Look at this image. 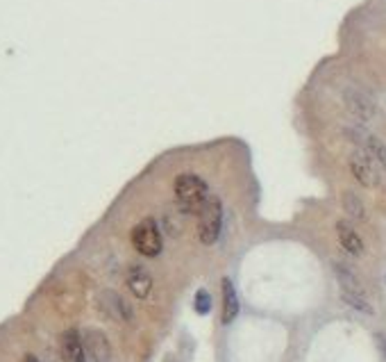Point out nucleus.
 <instances>
[{"label": "nucleus", "mask_w": 386, "mask_h": 362, "mask_svg": "<svg viewBox=\"0 0 386 362\" xmlns=\"http://www.w3.org/2000/svg\"><path fill=\"white\" fill-rule=\"evenodd\" d=\"M173 189H175V198H177V208L182 212H187V215H198L200 208L207 203V198L211 196L207 182L196 173L177 176Z\"/></svg>", "instance_id": "obj_1"}, {"label": "nucleus", "mask_w": 386, "mask_h": 362, "mask_svg": "<svg viewBox=\"0 0 386 362\" xmlns=\"http://www.w3.org/2000/svg\"><path fill=\"white\" fill-rule=\"evenodd\" d=\"M223 228V205L216 196H209L198 212V237L203 244H216Z\"/></svg>", "instance_id": "obj_3"}, {"label": "nucleus", "mask_w": 386, "mask_h": 362, "mask_svg": "<svg viewBox=\"0 0 386 362\" xmlns=\"http://www.w3.org/2000/svg\"><path fill=\"white\" fill-rule=\"evenodd\" d=\"M348 137H352L355 141H359V144L363 146V151H366L370 158H373L377 165H380L384 171H386V144H384L382 139H377V137H373V134H366V132H361V130H352V128L348 130Z\"/></svg>", "instance_id": "obj_11"}, {"label": "nucleus", "mask_w": 386, "mask_h": 362, "mask_svg": "<svg viewBox=\"0 0 386 362\" xmlns=\"http://www.w3.org/2000/svg\"><path fill=\"white\" fill-rule=\"evenodd\" d=\"M84 351L89 353L94 362H112V344L103 330L89 328L82 337Z\"/></svg>", "instance_id": "obj_8"}, {"label": "nucleus", "mask_w": 386, "mask_h": 362, "mask_svg": "<svg viewBox=\"0 0 386 362\" xmlns=\"http://www.w3.org/2000/svg\"><path fill=\"white\" fill-rule=\"evenodd\" d=\"M193 308H196L198 315H207L211 310V296L207 289H198L196 299H193Z\"/></svg>", "instance_id": "obj_15"}, {"label": "nucleus", "mask_w": 386, "mask_h": 362, "mask_svg": "<svg viewBox=\"0 0 386 362\" xmlns=\"http://www.w3.org/2000/svg\"><path fill=\"white\" fill-rule=\"evenodd\" d=\"M341 203L350 219H355V221H363V219H366V208H363L361 198L357 196L355 191H343Z\"/></svg>", "instance_id": "obj_14"}, {"label": "nucleus", "mask_w": 386, "mask_h": 362, "mask_svg": "<svg viewBox=\"0 0 386 362\" xmlns=\"http://www.w3.org/2000/svg\"><path fill=\"white\" fill-rule=\"evenodd\" d=\"M220 292H223V324H232L239 315V296L237 289H234L230 278L220 280Z\"/></svg>", "instance_id": "obj_12"}, {"label": "nucleus", "mask_w": 386, "mask_h": 362, "mask_svg": "<svg viewBox=\"0 0 386 362\" xmlns=\"http://www.w3.org/2000/svg\"><path fill=\"white\" fill-rule=\"evenodd\" d=\"M23 362H41V360L37 356H32V353H27V356L23 358Z\"/></svg>", "instance_id": "obj_16"}, {"label": "nucleus", "mask_w": 386, "mask_h": 362, "mask_svg": "<svg viewBox=\"0 0 386 362\" xmlns=\"http://www.w3.org/2000/svg\"><path fill=\"white\" fill-rule=\"evenodd\" d=\"M132 246L137 248L139 255L144 258H157L162 253V230L155 219H144L132 228Z\"/></svg>", "instance_id": "obj_4"}, {"label": "nucleus", "mask_w": 386, "mask_h": 362, "mask_svg": "<svg viewBox=\"0 0 386 362\" xmlns=\"http://www.w3.org/2000/svg\"><path fill=\"white\" fill-rule=\"evenodd\" d=\"M337 235H339L341 246L346 248L350 255H361L363 253V241L359 237V232H357L348 221L337 224Z\"/></svg>", "instance_id": "obj_13"}, {"label": "nucleus", "mask_w": 386, "mask_h": 362, "mask_svg": "<svg viewBox=\"0 0 386 362\" xmlns=\"http://www.w3.org/2000/svg\"><path fill=\"white\" fill-rule=\"evenodd\" d=\"M343 101H346V108H348L350 114H352L355 119H359V121H370L377 112L373 98H370L368 94H363V91H359V89H348L346 94H343Z\"/></svg>", "instance_id": "obj_7"}, {"label": "nucleus", "mask_w": 386, "mask_h": 362, "mask_svg": "<svg viewBox=\"0 0 386 362\" xmlns=\"http://www.w3.org/2000/svg\"><path fill=\"white\" fill-rule=\"evenodd\" d=\"M98 305L105 315H110L112 319H116V322H132L134 319L132 305L120 294L114 292V289H103V292L98 294Z\"/></svg>", "instance_id": "obj_6"}, {"label": "nucleus", "mask_w": 386, "mask_h": 362, "mask_svg": "<svg viewBox=\"0 0 386 362\" xmlns=\"http://www.w3.org/2000/svg\"><path fill=\"white\" fill-rule=\"evenodd\" d=\"M127 287L137 299H148L150 292H153V276H150L146 267L132 265L127 269Z\"/></svg>", "instance_id": "obj_10"}, {"label": "nucleus", "mask_w": 386, "mask_h": 362, "mask_svg": "<svg viewBox=\"0 0 386 362\" xmlns=\"http://www.w3.org/2000/svg\"><path fill=\"white\" fill-rule=\"evenodd\" d=\"M334 274H337V280L341 285V296L348 305H352L355 310L363 312V315H373V305H370L368 296H366V287L361 285V280L357 278L355 272L346 265H334Z\"/></svg>", "instance_id": "obj_2"}, {"label": "nucleus", "mask_w": 386, "mask_h": 362, "mask_svg": "<svg viewBox=\"0 0 386 362\" xmlns=\"http://www.w3.org/2000/svg\"><path fill=\"white\" fill-rule=\"evenodd\" d=\"M348 165H350V171H352L357 182H361L363 187H368V189L380 187V182H382L380 165H377L366 151H355L350 155Z\"/></svg>", "instance_id": "obj_5"}, {"label": "nucleus", "mask_w": 386, "mask_h": 362, "mask_svg": "<svg viewBox=\"0 0 386 362\" xmlns=\"http://www.w3.org/2000/svg\"><path fill=\"white\" fill-rule=\"evenodd\" d=\"M60 356L64 362H87V351H84V342L80 333L75 328H68L62 333L60 337Z\"/></svg>", "instance_id": "obj_9"}]
</instances>
